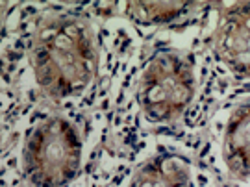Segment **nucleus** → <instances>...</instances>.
I'll use <instances>...</instances> for the list:
<instances>
[{
	"mask_svg": "<svg viewBox=\"0 0 250 187\" xmlns=\"http://www.w3.org/2000/svg\"><path fill=\"white\" fill-rule=\"evenodd\" d=\"M32 72L39 91L54 102L78 98L97 74V48L89 24L76 15H54L39 26L32 45Z\"/></svg>",
	"mask_w": 250,
	"mask_h": 187,
	"instance_id": "f257e3e1",
	"label": "nucleus"
},
{
	"mask_svg": "<svg viewBox=\"0 0 250 187\" xmlns=\"http://www.w3.org/2000/svg\"><path fill=\"white\" fill-rule=\"evenodd\" d=\"M83 158L80 128L63 115L43 117L22 148V178L28 187H65L76 178Z\"/></svg>",
	"mask_w": 250,
	"mask_h": 187,
	"instance_id": "f03ea898",
	"label": "nucleus"
},
{
	"mask_svg": "<svg viewBox=\"0 0 250 187\" xmlns=\"http://www.w3.org/2000/svg\"><path fill=\"white\" fill-rule=\"evenodd\" d=\"M197 97V71L186 54L158 50L145 63L135 100L152 125H170L186 115Z\"/></svg>",
	"mask_w": 250,
	"mask_h": 187,
	"instance_id": "7ed1b4c3",
	"label": "nucleus"
},
{
	"mask_svg": "<svg viewBox=\"0 0 250 187\" xmlns=\"http://www.w3.org/2000/svg\"><path fill=\"white\" fill-rule=\"evenodd\" d=\"M208 160L230 182H250V97L221 109L208 135Z\"/></svg>",
	"mask_w": 250,
	"mask_h": 187,
	"instance_id": "20e7f679",
	"label": "nucleus"
},
{
	"mask_svg": "<svg viewBox=\"0 0 250 187\" xmlns=\"http://www.w3.org/2000/svg\"><path fill=\"white\" fill-rule=\"evenodd\" d=\"M215 56L235 78H250V4H233L215 30Z\"/></svg>",
	"mask_w": 250,
	"mask_h": 187,
	"instance_id": "39448f33",
	"label": "nucleus"
},
{
	"mask_svg": "<svg viewBox=\"0 0 250 187\" xmlns=\"http://www.w3.org/2000/svg\"><path fill=\"white\" fill-rule=\"evenodd\" d=\"M128 187H193V169L184 156L163 152L139 167Z\"/></svg>",
	"mask_w": 250,
	"mask_h": 187,
	"instance_id": "423d86ee",
	"label": "nucleus"
},
{
	"mask_svg": "<svg viewBox=\"0 0 250 187\" xmlns=\"http://www.w3.org/2000/svg\"><path fill=\"white\" fill-rule=\"evenodd\" d=\"M125 13L143 26H163L172 24L191 13V9L200 8L191 2H128L123 4Z\"/></svg>",
	"mask_w": 250,
	"mask_h": 187,
	"instance_id": "0eeeda50",
	"label": "nucleus"
},
{
	"mask_svg": "<svg viewBox=\"0 0 250 187\" xmlns=\"http://www.w3.org/2000/svg\"><path fill=\"white\" fill-rule=\"evenodd\" d=\"M9 9V4L0 2V34H2V26H4V21H6V13Z\"/></svg>",
	"mask_w": 250,
	"mask_h": 187,
	"instance_id": "6e6552de",
	"label": "nucleus"
},
{
	"mask_svg": "<svg viewBox=\"0 0 250 187\" xmlns=\"http://www.w3.org/2000/svg\"><path fill=\"white\" fill-rule=\"evenodd\" d=\"M0 141H2V128H0Z\"/></svg>",
	"mask_w": 250,
	"mask_h": 187,
	"instance_id": "1a4fd4ad",
	"label": "nucleus"
}]
</instances>
